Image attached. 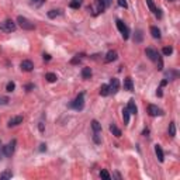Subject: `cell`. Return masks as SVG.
Returning <instances> with one entry per match:
<instances>
[{"label":"cell","instance_id":"obj_1","mask_svg":"<svg viewBox=\"0 0 180 180\" xmlns=\"http://www.w3.org/2000/svg\"><path fill=\"white\" fill-rule=\"evenodd\" d=\"M107 4H108V0H94V4L91 6V7H89V10L91 9L93 14L97 16V14H100V13L104 11V9H106Z\"/></svg>","mask_w":180,"mask_h":180},{"label":"cell","instance_id":"obj_2","mask_svg":"<svg viewBox=\"0 0 180 180\" xmlns=\"http://www.w3.org/2000/svg\"><path fill=\"white\" fill-rule=\"evenodd\" d=\"M70 107L75 108V110H78V111L83 110V107H85V93H80V94L73 101H72Z\"/></svg>","mask_w":180,"mask_h":180},{"label":"cell","instance_id":"obj_3","mask_svg":"<svg viewBox=\"0 0 180 180\" xmlns=\"http://www.w3.org/2000/svg\"><path fill=\"white\" fill-rule=\"evenodd\" d=\"M17 23L20 24V27H21L23 30H28V31H31V30H34V28H35L34 23H31L28 18H26V17H23V16L17 17Z\"/></svg>","mask_w":180,"mask_h":180},{"label":"cell","instance_id":"obj_4","mask_svg":"<svg viewBox=\"0 0 180 180\" xmlns=\"http://www.w3.org/2000/svg\"><path fill=\"white\" fill-rule=\"evenodd\" d=\"M0 31H3V32L16 31V23L13 21V20H6V21L0 23Z\"/></svg>","mask_w":180,"mask_h":180},{"label":"cell","instance_id":"obj_5","mask_svg":"<svg viewBox=\"0 0 180 180\" xmlns=\"http://www.w3.org/2000/svg\"><path fill=\"white\" fill-rule=\"evenodd\" d=\"M117 28H118V31L121 32V35L124 40H128V37H130V30H128V27L124 24V21H121V20H117Z\"/></svg>","mask_w":180,"mask_h":180},{"label":"cell","instance_id":"obj_6","mask_svg":"<svg viewBox=\"0 0 180 180\" xmlns=\"http://www.w3.org/2000/svg\"><path fill=\"white\" fill-rule=\"evenodd\" d=\"M14 149H16V139H13L11 142H9L6 146H3V152L7 158H10L11 155L14 154Z\"/></svg>","mask_w":180,"mask_h":180},{"label":"cell","instance_id":"obj_7","mask_svg":"<svg viewBox=\"0 0 180 180\" xmlns=\"http://www.w3.org/2000/svg\"><path fill=\"white\" fill-rule=\"evenodd\" d=\"M145 53H146V56H148L151 61H154V62H158L159 59H160V56H159V52L156 51V49H154V48H146Z\"/></svg>","mask_w":180,"mask_h":180},{"label":"cell","instance_id":"obj_8","mask_svg":"<svg viewBox=\"0 0 180 180\" xmlns=\"http://www.w3.org/2000/svg\"><path fill=\"white\" fill-rule=\"evenodd\" d=\"M108 90H110V93H113V94H116L117 91L120 90V82H118V79H117V78H113V79L110 80Z\"/></svg>","mask_w":180,"mask_h":180},{"label":"cell","instance_id":"obj_9","mask_svg":"<svg viewBox=\"0 0 180 180\" xmlns=\"http://www.w3.org/2000/svg\"><path fill=\"white\" fill-rule=\"evenodd\" d=\"M146 4H148L149 7V10L152 11L155 14V17H158V18H162V13H160V10L159 9H156V6L154 4V1L152 0H146Z\"/></svg>","mask_w":180,"mask_h":180},{"label":"cell","instance_id":"obj_10","mask_svg":"<svg viewBox=\"0 0 180 180\" xmlns=\"http://www.w3.org/2000/svg\"><path fill=\"white\" fill-rule=\"evenodd\" d=\"M148 113L151 117H156V116H160V114H162V110H160L158 106H155V104H149Z\"/></svg>","mask_w":180,"mask_h":180},{"label":"cell","instance_id":"obj_11","mask_svg":"<svg viewBox=\"0 0 180 180\" xmlns=\"http://www.w3.org/2000/svg\"><path fill=\"white\" fill-rule=\"evenodd\" d=\"M20 66H21V69L24 70V72H31L32 69H34V64H32L30 59H26V61H23Z\"/></svg>","mask_w":180,"mask_h":180},{"label":"cell","instance_id":"obj_12","mask_svg":"<svg viewBox=\"0 0 180 180\" xmlns=\"http://www.w3.org/2000/svg\"><path fill=\"white\" fill-rule=\"evenodd\" d=\"M117 58H118V53H117V51H108V52L106 53V56H104V61L108 64V62H114Z\"/></svg>","mask_w":180,"mask_h":180},{"label":"cell","instance_id":"obj_13","mask_svg":"<svg viewBox=\"0 0 180 180\" xmlns=\"http://www.w3.org/2000/svg\"><path fill=\"white\" fill-rule=\"evenodd\" d=\"M155 154H156V158H158L159 162H163L165 154H163V149L160 148V145H155Z\"/></svg>","mask_w":180,"mask_h":180},{"label":"cell","instance_id":"obj_14","mask_svg":"<svg viewBox=\"0 0 180 180\" xmlns=\"http://www.w3.org/2000/svg\"><path fill=\"white\" fill-rule=\"evenodd\" d=\"M21 122H23V117L21 116H16V117H13V118L9 120V127H16V125L21 124Z\"/></svg>","mask_w":180,"mask_h":180},{"label":"cell","instance_id":"obj_15","mask_svg":"<svg viewBox=\"0 0 180 180\" xmlns=\"http://www.w3.org/2000/svg\"><path fill=\"white\" fill-rule=\"evenodd\" d=\"M127 110L130 111V114H137V106H135V101H134V99H131V100L128 101Z\"/></svg>","mask_w":180,"mask_h":180},{"label":"cell","instance_id":"obj_16","mask_svg":"<svg viewBox=\"0 0 180 180\" xmlns=\"http://www.w3.org/2000/svg\"><path fill=\"white\" fill-rule=\"evenodd\" d=\"M134 85H132V79L131 78H127L124 80V90H128V91H132Z\"/></svg>","mask_w":180,"mask_h":180},{"label":"cell","instance_id":"obj_17","mask_svg":"<svg viewBox=\"0 0 180 180\" xmlns=\"http://www.w3.org/2000/svg\"><path fill=\"white\" fill-rule=\"evenodd\" d=\"M110 131L113 132V135H116V137H121V130L117 127L114 122H113V124H110Z\"/></svg>","mask_w":180,"mask_h":180},{"label":"cell","instance_id":"obj_18","mask_svg":"<svg viewBox=\"0 0 180 180\" xmlns=\"http://www.w3.org/2000/svg\"><path fill=\"white\" fill-rule=\"evenodd\" d=\"M82 78H83V79H90V78H91V69L90 68L82 69Z\"/></svg>","mask_w":180,"mask_h":180},{"label":"cell","instance_id":"obj_19","mask_svg":"<svg viewBox=\"0 0 180 180\" xmlns=\"http://www.w3.org/2000/svg\"><path fill=\"white\" fill-rule=\"evenodd\" d=\"M91 128H93L94 132H100L101 131V124L97 121V120H93V121H91Z\"/></svg>","mask_w":180,"mask_h":180},{"label":"cell","instance_id":"obj_20","mask_svg":"<svg viewBox=\"0 0 180 180\" xmlns=\"http://www.w3.org/2000/svg\"><path fill=\"white\" fill-rule=\"evenodd\" d=\"M151 34H152V37L159 40L160 38V30H159L158 27H151Z\"/></svg>","mask_w":180,"mask_h":180},{"label":"cell","instance_id":"obj_21","mask_svg":"<svg viewBox=\"0 0 180 180\" xmlns=\"http://www.w3.org/2000/svg\"><path fill=\"white\" fill-rule=\"evenodd\" d=\"M45 79H47L49 83H53V82H56V79H58V78H56V75H55V73L49 72V73L45 75Z\"/></svg>","mask_w":180,"mask_h":180},{"label":"cell","instance_id":"obj_22","mask_svg":"<svg viewBox=\"0 0 180 180\" xmlns=\"http://www.w3.org/2000/svg\"><path fill=\"white\" fill-rule=\"evenodd\" d=\"M82 3H83V0H70L69 6H70L72 9H79L80 6H82Z\"/></svg>","mask_w":180,"mask_h":180},{"label":"cell","instance_id":"obj_23","mask_svg":"<svg viewBox=\"0 0 180 180\" xmlns=\"http://www.w3.org/2000/svg\"><path fill=\"white\" fill-rule=\"evenodd\" d=\"M168 132H169L170 137H175V135H176V124H175V122H170V124H169Z\"/></svg>","mask_w":180,"mask_h":180},{"label":"cell","instance_id":"obj_24","mask_svg":"<svg viewBox=\"0 0 180 180\" xmlns=\"http://www.w3.org/2000/svg\"><path fill=\"white\" fill-rule=\"evenodd\" d=\"M122 120H124V124H125V125L130 122V111H128L127 108L122 110Z\"/></svg>","mask_w":180,"mask_h":180},{"label":"cell","instance_id":"obj_25","mask_svg":"<svg viewBox=\"0 0 180 180\" xmlns=\"http://www.w3.org/2000/svg\"><path fill=\"white\" fill-rule=\"evenodd\" d=\"M100 94H101V96H108V94H110L108 85H101V87H100Z\"/></svg>","mask_w":180,"mask_h":180},{"label":"cell","instance_id":"obj_26","mask_svg":"<svg viewBox=\"0 0 180 180\" xmlns=\"http://www.w3.org/2000/svg\"><path fill=\"white\" fill-rule=\"evenodd\" d=\"M62 13H61V10H51V11H48V17L49 18H55V17H58L61 16Z\"/></svg>","mask_w":180,"mask_h":180},{"label":"cell","instance_id":"obj_27","mask_svg":"<svg viewBox=\"0 0 180 180\" xmlns=\"http://www.w3.org/2000/svg\"><path fill=\"white\" fill-rule=\"evenodd\" d=\"M14 89H16V83H14V82H9V83H7V86H6V90H7V91H14Z\"/></svg>","mask_w":180,"mask_h":180},{"label":"cell","instance_id":"obj_28","mask_svg":"<svg viewBox=\"0 0 180 180\" xmlns=\"http://www.w3.org/2000/svg\"><path fill=\"white\" fill-rule=\"evenodd\" d=\"M162 52H163V55H165V56H169L170 53L173 52V48H172V47H165V48H163V51H162Z\"/></svg>","mask_w":180,"mask_h":180},{"label":"cell","instance_id":"obj_29","mask_svg":"<svg viewBox=\"0 0 180 180\" xmlns=\"http://www.w3.org/2000/svg\"><path fill=\"white\" fill-rule=\"evenodd\" d=\"M100 176L103 177V179H106V180H110V179H111V176L108 175V172H107V170H101V172H100Z\"/></svg>","mask_w":180,"mask_h":180},{"label":"cell","instance_id":"obj_30","mask_svg":"<svg viewBox=\"0 0 180 180\" xmlns=\"http://www.w3.org/2000/svg\"><path fill=\"white\" fill-rule=\"evenodd\" d=\"M9 97H6V96H0V106H4V104H7L9 103Z\"/></svg>","mask_w":180,"mask_h":180},{"label":"cell","instance_id":"obj_31","mask_svg":"<svg viewBox=\"0 0 180 180\" xmlns=\"http://www.w3.org/2000/svg\"><path fill=\"white\" fill-rule=\"evenodd\" d=\"M11 177H13L11 172H4V173L0 175V179H11Z\"/></svg>","mask_w":180,"mask_h":180},{"label":"cell","instance_id":"obj_32","mask_svg":"<svg viewBox=\"0 0 180 180\" xmlns=\"http://www.w3.org/2000/svg\"><path fill=\"white\" fill-rule=\"evenodd\" d=\"M80 61H82V58H80L79 55H76V56L70 61V64H72V65H78V64H80Z\"/></svg>","mask_w":180,"mask_h":180},{"label":"cell","instance_id":"obj_33","mask_svg":"<svg viewBox=\"0 0 180 180\" xmlns=\"http://www.w3.org/2000/svg\"><path fill=\"white\" fill-rule=\"evenodd\" d=\"M118 6H120V7H124V9H127L128 7L127 0H118Z\"/></svg>","mask_w":180,"mask_h":180},{"label":"cell","instance_id":"obj_34","mask_svg":"<svg viewBox=\"0 0 180 180\" xmlns=\"http://www.w3.org/2000/svg\"><path fill=\"white\" fill-rule=\"evenodd\" d=\"M93 141H94L96 143H100L101 142L100 137H99V132H94V135H93Z\"/></svg>","mask_w":180,"mask_h":180},{"label":"cell","instance_id":"obj_35","mask_svg":"<svg viewBox=\"0 0 180 180\" xmlns=\"http://www.w3.org/2000/svg\"><path fill=\"white\" fill-rule=\"evenodd\" d=\"M44 1H45V0H32V4L37 6V7H40L41 4H44Z\"/></svg>","mask_w":180,"mask_h":180},{"label":"cell","instance_id":"obj_36","mask_svg":"<svg viewBox=\"0 0 180 180\" xmlns=\"http://www.w3.org/2000/svg\"><path fill=\"white\" fill-rule=\"evenodd\" d=\"M148 134H149V128H145V130L142 131V135L143 137H148Z\"/></svg>","mask_w":180,"mask_h":180},{"label":"cell","instance_id":"obj_37","mask_svg":"<svg viewBox=\"0 0 180 180\" xmlns=\"http://www.w3.org/2000/svg\"><path fill=\"white\" fill-rule=\"evenodd\" d=\"M44 61H51V55H48V53H44Z\"/></svg>","mask_w":180,"mask_h":180},{"label":"cell","instance_id":"obj_38","mask_svg":"<svg viewBox=\"0 0 180 180\" xmlns=\"http://www.w3.org/2000/svg\"><path fill=\"white\" fill-rule=\"evenodd\" d=\"M32 89H34V85H27V86H26V90H27V91H30V90H32Z\"/></svg>","mask_w":180,"mask_h":180},{"label":"cell","instance_id":"obj_39","mask_svg":"<svg viewBox=\"0 0 180 180\" xmlns=\"http://www.w3.org/2000/svg\"><path fill=\"white\" fill-rule=\"evenodd\" d=\"M45 149H47V146H45V145H41V148H40V151H41V152H42V151H45Z\"/></svg>","mask_w":180,"mask_h":180},{"label":"cell","instance_id":"obj_40","mask_svg":"<svg viewBox=\"0 0 180 180\" xmlns=\"http://www.w3.org/2000/svg\"><path fill=\"white\" fill-rule=\"evenodd\" d=\"M156 94H158L159 97H160V96H162V90H160V89H158V91H156Z\"/></svg>","mask_w":180,"mask_h":180},{"label":"cell","instance_id":"obj_41","mask_svg":"<svg viewBox=\"0 0 180 180\" xmlns=\"http://www.w3.org/2000/svg\"><path fill=\"white\" fill-rule=\"evenodd\" d=\"M165 85H168V80H162V83H160V86H165Z\"/></svg>","mask_w":180,"mask_h":180},{"label":"cell","instance_id":"obj_42","mask_svg":"<svg viewBox=\"0 0 180 180\" xmlns=\"http://www.w3.org/2000/svg\"><path fill=\"white\" fill-rule=\"evenodd\" d=\"M169 1H176V0H169Z\"/></svg>","mask_w":180,"mask_h":180}]
</instances>
